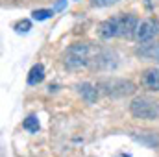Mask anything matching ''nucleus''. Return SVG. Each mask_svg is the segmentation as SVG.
Segmentation results:
<instances>
[{"mask_svg": "<svg viewBox=\"0 0 159 157\" xmlns=\"http://www.w3.org/2000/svg\"><path fill=\"white\" fill-rule=\"evenodd\" d=\"M137 26H139V20L135 15H115L98 26V34L102 39H113V37L129 39L135 35Z\"/></svg>", "mask_w": 159, "mask_h": 157, "instance_id": "nucleus-1", "label": "nucleus"}, {"mask_svg": "<svg viewBox=\"0 0 159 157\" xmlns=\"http://www.w3.org/2000/svg\"><path fill=\"white\" fill-rule=\"evenodd\" d=\"M63 63L70 70H80V69L87 67L91 63V46L83 44V43L72 44L70 48H67V52L63 56Z\"/></svg>", "mask_w": 159, "mask_h": 157, "instance_id": "nucleus-2", "label": "nucleus"}, {"mask_svg": "<svg viewBox=\"0 0 159 157\" xmlns=\"http://www.w3.org/2000/svg\"><path fill=\"white\" fill-rule=\"evenodd\" d=\"M129 111H131L133 117L143 118V120H157L159 118V102L141 96V98H135L129 104Z\"/></svg>", "mask_w": 159, "mask_h": 157, "instance_id": "nucleus-3", "label": "nucleus"}, {"mask_svg": "<svg viewBox=\"0 0 159 157\" xmlns=\"http://www.w3.org/2000/svg\"><path fill=\"white\" fill-rule=\"evenodd\" d=\"M106 94L109 96H129L135 92V85L128 79H117V78H111V79H106L98 85Z\"/></svg>", "mask_w": 159, "mask_h": 157, "instance_id": "nucleus-4", "label": "nucleus"}, {"mask_svg": "<svg viewBox=\"0 0 159 157\" xmlns=\"http://www.w3.org/2000/svg\"><path fill=\"white\" fill-rule=\"evenodd\" d=\"M159 35V20L157 19H146L143 22H139L137 32H135V39L139 43H146L152 41Z\"/></svg>", "mask_w": 159, "mask_h": 157, "instance_id": "nucleus-5", "label": "nucleus"}, {"mask_svg": "<svg viewBox=\"0 0 159 157\" xmlns=\"http://www.w3.org/2000/svg\"><path fill=\"white\" fill-rule=\"evenodd\" d=\"M141 85L148 91H159V69H148L141 76Z\"/></svg>", "mask_w": 159, "mask_h": 157, "instance_id": "nucleus-6", "label": "nucleus"}, {"mask_svg": "<svg viewBox=\"0 0 159 157\" xmlns=\"http://www.w3.org/2000/svg\"><path fill=\"white\" fill-rule=\"evenodd\" d=\"M137 54L146 59H159V43H150V44L141 46L137 50Z\"/></svg>", "mask_w": 159, "mask_h": 157, "instance_id": "nucleus-7", "label": "nucleus"}, {"mask_svg": "<svg viewBox=\"0 0 159 157\" xmlns=\"http://www.w3.org/2000/svg\"><path fill=\"white\" fill-rule=\"evenodd\" d=\"M43 79H44V67L41 63H37V65L32 67V70L28 74V85H37Z\"/></svg>", "mask_w": 159, "mask_h": 157, "instance_id": "nucleus-8", "label": "nucleus"}, {"mask_svg": "<svg viewBox=\"0 0 159 157\" xmlns=\"http://www.w3.org/2000/svg\"><path fill=\"white\" fill-rule=\"evenodd\" d=\"M78 91H80V94L89 102V104H93V102L96 100V96H98L96 87H93L91 83H81V85H78Z\"/></svg>", "mask_w": 159, "mask_h": 157, "instance_id": "nucleus-9", "label": "nucleus"}, {"mask_svg": "<svg viewBox=\"0 0 159 157\" xmlns=\"http://www.w3.org/2000/svg\"><path fill=\"white\" fill-rule=\"evenodd\" d=\"M22 128H24L26 131H30V133H37V131H39V120L35 117H28L22 122Z\"/></svg>", "mask_w": 159, "mask_h": 157, "instance_id": "nucleus-10", "label": "nucleus"}, {"mask_svg": "<svg viewBox=\"0 0 159 157\" xmlns=\"http://www.w3.org/2000/svg\"><path fill=\"white\" fill-rule=\"evenodd\" d=\"M32 15H34L35 20H44V19H48V17L52 15V11H50V9H35Z\"/></svg>", "mask_w": 159, "mask_h": 157, "instance_id": "nucleus-11", "label": "nucleus"}, {"mask_svg": "<svg viewBox=\"0 0 159 157\" xmlns=\"http://www.w3.org/2000/svg\"><path fill=\"white\" fill-rule=\"evenodd\" d=\"M30 28H32V22H30V20H20V22L15 26V30H17L19 34H26V32H30Z\"/></svg>", "mask_w": 159, "mask_h": 157, "instance_id": "nucleus-12", "label": "nucleus"}, {"mask_svg": "<svg viewBox=\"0 0 159 157\" xmlns=\"http://www.w3.org/2000/svg\"><path fill=\"white\" fill-rule=\"evenodd\" d=\"M119 0H93V6H98V7H106V6H113L117 4Z\"/></svg>", "mask_w": 159, "mask_h": 157, "instance_id": "nucleus-13", "label": "nucleus"}, {"mask_svg": "<svg viewBox=\"0 0 159 157\" xmlns=\"http://www.w3.org/2000/svg\"><path fill=\"white\" fill-rule=\"evenodd\" d=\"M65 4H67V0H59V2H57V6H56V9H61Z\"/></svg>", "mask_w": 159, "mask_h": 157, "instance_id": "nucleus-14", "label": "nucleus"}]
</instances>
